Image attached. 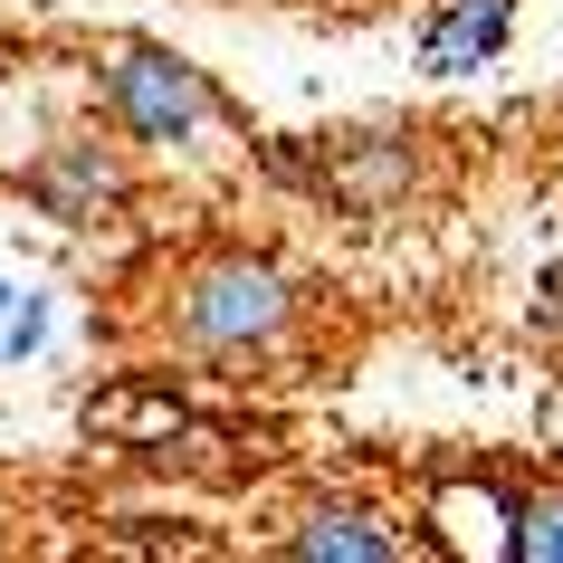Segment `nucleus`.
Here are the masks:
<instances>
[{"mask_svg":"<svg viewBox=\"0 0 563 563\" xmlns=\"http://www.w3.org/2000/svg\"><path fill=\"white\" fill-rule=\"evenodd\" d=\"M297 277L258 249H210L173 277V297H163V334H173L181 354L201 363H258L277 354L287 334H297Z\"/></svg>","mask_w":563,"mask_h":563,"instance_id":"1","label":"nucleus"},{"mask_svg":"<svg viewBox=\"0 0 563 563\" xmlns=\"http://www.w3.org/2000/svg\"><path fill=\"white\" fill-rule=\"evenodd\" d=\"M96 106H106V124H115L124 144H153V153L201 144V124L230 115L201 67L181 58V48H153V38L106 48V67H96Z\"/></svg>","mask_w":563,"mask_h":563,"instance_id":"2","label":"nucleus"},{"mask_svg":"<svg viewBox=\"0 0 563 563\" xmlns=\"http://www.w3.org/2000/svg\"><path fill=\"white\" fill-rule=\"evenodd\" d=\"M420 173H430V153H420L411 124H401V134H344V144L306 153V191L334 201L344 220H391V210L420 191Z\"/></svg>","mask_w":563,"mask_h":563,"instance_id":"3","label":"nucleus"},{"mask_svg":"<svg viewBox=\"0 0 563 563\" xmlns=\"http://www.w3.org/2000/svg\"><path fill=\"white\" fill-rule=\"evenodd\" d=\"M38 220H58V230H96L106 210H124L134 173H124V144H96V134H58V144L38 153L30 173H20Z\"/></svg>","mask_w":563,"mask_h":563,"instance_id":"4","label":"nucleus"},{"mask_svg":"<svg viewBox=\"0 0 563 563\" xmlns=\"http://www.w3.org/2000/svg\"><path fill=\"white\" fill-rule=\"evenodd\" d=\"M516 38V0H430L420 20V77H477L506 58Z\"/></svg>","mask_w":563,"mask_h":563,"instance_id":"5","label":"nucleus"},{"mask_svg":"<svg viewBox=\"0 0 563 563\" xmlns=\"http://www.w3.org/2000/svg\"><path fill=\"white\" fill-rule=\"evenodd\" d=\"M287 554L297 563H401L420 544L391 516H373V506H306L297 526H287Z\"/></svg>","mask_w":563,"mask_h":563,"instance_id":"6","label":"nucleus"},{"mask_svg":"<svg viewBox=\"0 0 563 563\" xmlns=\"http://www.w3.org/2000/svg\"><path fill=\"white\" fill-rule=\"evenodd\" d=\"M87 420L106 430V440H124V449H173L191 420H181V401L163 383H124V391H106V401H87Z\"/></svg>","mask_w":563,"mask_h":563,"instance_id":"7","label":"nucleus"},{"mask_svg":"<svg viewBox=\"0 0 563 563\" xmlns=\"http://www.w3.org/2000/svg\"><path fill=\"white\" fill-rule=\"evenodd\" d=\"M497 554H516V563H563V487L506 497V534H497Z\"/></svg>","mask_w":563,"mask_h":563,"instance_id":"8","label":"nucleus"},{"mask_svg":"<svg viewBox=\"0 0 563 563\" xmlns=\"http://www.w3.org/2000/svg\"><path fill=\"white\" fill-rule=\"evenodd\" d=\"M38 334H48V297H38V287H10V277H0V363L38 354Z\"/></svg>","mask_w":563,"mask_h":563,"instance_id":"9","label":"nucleus"},{"mask_svg":"<svg viewBox=\"0 0 563 563\" xmlns=\"http://www.w3.org/2000/svg\"><path fill=\"white\" fill-rule=\"evenodd\" d=\"M534 297H544V325H563V267H544V277H534Z\"/></svg>","mask_w":563,"mask_h":563,"instance_id":"10","label":"nucleus"}]
</instances>
